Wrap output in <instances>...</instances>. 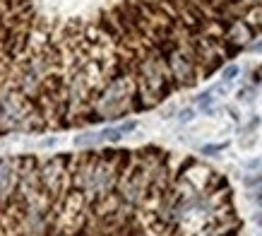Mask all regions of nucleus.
Returning a JSON list of instances; mask_svg holds the SVG:
<instances>
[{
	"label": "nucleus",
	"mask_w": 262,
	"mask_h": 236,
	"mask_svg": "<svg viewBox=\"0 0 262 236\" xmlns=\"http://www.w3.org/2000/svg\"><path fill=\"white\" fill-rule=\"evenodd\" d=\"M166 63H169V70H171V77L175 80V85H193L195 82V77H197L195 61L183 48L175 46L174 51L166 56Z\"/></svg>",
	"instance_id": "nucleus-1"
},
{
	"label": "nucleus",
	"mask_w": 262,
	"mask_h": 236,
	"mask_svg": "<svg viewBox=\"0 0 262 236\" xmlns=\"http://www.w3.org/2000/svg\"><path fill=\"white\" fill-rule=\"evenodd\" d=\"M137 128V123L135 121H125V123H120L118 128H104L99 133V137H101V142H118L125 133H130V130Z\"/></svg>",
	"instance_id": "nucleus-2"
},
{
	"label": "nucleus",
	"mask_w": 262,
	"mask_h": 236,
	"mask_svg": "<svg viewBox=\"0 0 262 236\" xmlns=\"http://www.w3.org/2000/svg\"><path fill=\"white\" fill-rule=\"evenodd\" d=\"M197 104H200V108H204V111H212V94L197 97Z\"/></svg>",
	"instance_id": "nucleus-3"
},
{
	"label": "nucleus",
	"mask_w": 262,
	"mask_h": 236,
	"mask_svg": "<svg viewBox=\"0 0 262 236\" xmlns=\"http://www.w3.org/2000/svg\"><path fill=\"white\" fill-rule=\"evenodd\" d=\"M236 72H238V70H236L233 65H231V67H226V70H224V80H231V77H236Z\"/></svg>",
	"instance_id": "nucleus-4"
},
{
	"label": "nucleus",
	"mask_w": 262,
	"mask_h": 236,
	"mask_svg": "<svg viewBox=\"0 0 262 236\" xmlns=\"http://www.w3.org/2000/svg\"><path fill=\"white\" fill-rule=\"evenodd\" d=\"M190 118H193V111H190V108H185V111H180V121H183V123H188Z\"/></svg>",
	"instance_id": "nucleus-5"
},
{
	"label": "nucleus",
	"mask_w": 262,
	"mask_h": 236,
	"mask_svg": "<svg viewBox=\"0 0 262 236\" xmlns=\"http://www.w3.org/2000/svg\"><path fill=\"white\" fill-rule=\"evenodd\" d=\"M221 147H224V145H221ZM221 147H204L202 152H204V154H214V152H219Z\"/></svg>",
	"instance_id": "nucleus-6"
},
{
	"label": "nucleus",
	"mask_w": 262,
	"mask_h": 236,
	"mask_svg": "<svg viewBox=\"0 0 262 236\" xmlns=\"http://www.w3.org/2000/svg\"><path fill=\"white\" fill-rule=\"evenodd\" d=\"M260 205H262V200H260Z\"/></svg>",
	"instance_id": "nucleus-7"
}]
</instances>
